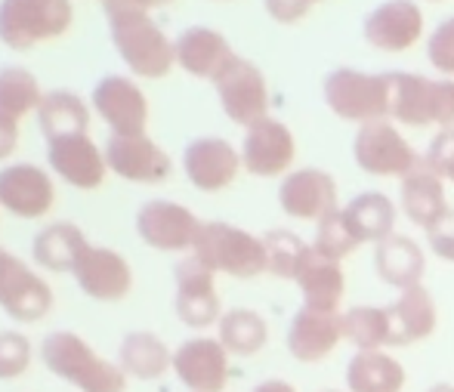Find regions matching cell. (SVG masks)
<instances>
[{"mask_svg":"<svg viewBox=\"0 0 454 392\" xmlns=\"http://www.w3.org/2000/svg\"><path fill=\"white\" fill-rule=\"evenodd\" d=\"M102 6H106L108 35H112L121 62L137 78H168L176 66V50L174 41L161 31V25L152 19V12L143 6L121 4V0H102Z\"/></svg>","mask_w":454,"mask_h":392,"instance_id":"cell-1","label":"cell"},{"mask_svg":"<svg viewBox=\"0 0 454 392\" xmlns=\"http://www.w3.org/2000/svg\"><path fill=\"white\" fill-rule=\"evenodd\" d=\"M41 362L53 377L78 392H127L130 377L118 362H108L74 331H53L41 343Z\"/></svg>","mask_w":454,"mask_h":392,"instance_id":"cell-2","label":"cell"},{"mask_svg":"<svg viewBox=\"0 0 454 392\" xmlns=\"http://www.w3.org/2000/svg\"><path fill=\"white\" fill-rule=\"evenodd\" d=\"M389 121L402 127H454V78L387 72Z\"/></svg>","mask_w":454,"mask_h":392,"instance_id":"cell-3","label":"cell"},{"mask_svg":"<svg viewBox=\"0 0 454 392\" xmlns=\"http://www.w3.org/2000/svg\"><path fill=\"white\" fill-rule=\"evenodd\" d=\"M192 256H198L214 275H229V278L247 281L270 272L263 238L220 220L204 223L195 247H192Z\"/></svg>","mask_w":454,"mask_h":392,"instance_id":"cell-4","label":"cell"},{"mask_svg":"<svg viewBox=\"0 0 454 392\" xmlns=\"http://www.w3.org/2000/svg\"><path fill=\"white\" fill-rule=\"evenodd\" d=\"M72 22V0H0V43L16 53L56 41Z\"/></svg>","mask_w":454,"mask_h":392,"instance_id":"cell-5","label":"cell"},{"mask_svg":"<svg viewBox=\"0 0 454 392\" xmlns=\"http://www.w3.org/2000/svg\"><path fill=\"white\" fill-rule=\"evenodd\" d=\"M322 99L340 121L371 124L389 118V83L387 72L368 74L359 68H334L322 81Z\"/></svg>","mask_w":454,"mask_h":392,"instance_id":"cell-6","label":"cell"},{"mask_svg":"<svg viewBox=\"0 0 454 392\" xmlns=\"http://www.w3.org/2000/svg\"><path fill=\"white\" fill-rule=\"evenodd\" d=\"M223 114L232 124L251 127L260 118H270V83L251 59L235 53V59L214 78Z\"/></svg>","mask_w":454,"mask_h":392,"instance_id":"cell-7","label":"cell"},{"mask_svg":"<svg viewBox=\"0 0 454 392\" xmlns=\"http://www.w3.org/2000/svg\"><path fill=\"white\" fill-rule=\"evenodd\" d=\"M0 310L19 325H35L53 310V287L6 247H0Z\"/></svg>","mask_w":454,"mask_h":392,"instance_id":"cell-8","label":"cell"},{"mask_svg":"<svg viewBox=\"0 0 454 392\" xmlns=\"http://www.w3.org/2000/svg\"><path fill=\"white\" fill-rule=\"evenodd\" d=\"M353 158L371 176H395L402 179L420 161L405 137L399 133L395 121H371L362 124L353 139Z\"/></svg>","mask_w":454,"mask_h":392,"instance_id":"cell-9","label":"cell"},{"mask_svg":"<svg viewBox=\"0 0 454 392\" xmlns=\"http://www.w3.org/2000/svg\"><path fill=\"white\" fill-rule=\"evenodd\" d=\"M204 223L183 208L180 201H168V198H152L137 210V235L143 244L161 254H185L195 247L198 232Z\"/></svg>","mask_w":454,"mask_h":392,"instance_id":"cell-10","label":"cell"},{"mask_svg":"<svg viewBox=\"0 0 454 392\" xmlns=\"http://www.w3.org/2000/svg\"><path fill=\"white\" fill-rule=\"evenodd\" d=\"M174 281H176L174 310L176 318L185 327L207 331V327L220 325L223 303H220V294H216V275L198 256H185V260L176 263Z\"/></svg>","mask_w":454,"mask_h":392,"instance_id":"cell-11","label":"cell"},{"mask_svg":"<svg viewBox=\"0 0 454 392\" xmlns=\"http://www.w3.org/2000/svg\"><path fill=\"white\" fill-rule=\"evenodd\" d=\"M102 152H106L108 170L118 173L127 183L158 185L174 173V161L149 133H133V137L112 133L106 139V145H102Z\"/></svg>","mask_w":454,"mask_h":392,"instance_id":"cell-12","label":"cell"},{"mask_svg":"<svg viewBox=\"0 0 454 392\" xmlns=\"http://www.w3.org/2000/svg\"><path fill=\"white\" fill-rule=\"evenodd\" d=\"M424 28L427 19L418 0H383L362 22L364 43L380 53H405L414 43H420Z\"/></svg>","mask_w":454,"mask_h":392,"instance_id":"cell-13","label":"cell"},{"mask_svg":"<svg viewBox=\"0 0 454 392\" xmlns=\"http://www.w3.org/2000/svg\"><path fill=\"white\" fill-rule=\"evenodd\" d=\"M90 106L102 124L121 137L145 133L149 127V99H145L143 87L127 74H106L93 87Z\"/></svg>","mask_w":454,"mask_h":392,"instance_id":"cell-14","label":"cell"},{"mask_svg":"<svg viewBox=\"0 0 454 392\" xmlns=\"http://www.w3.org/2000/svg\"><path fill=\"white\" fill-rule=\"evenodd\" d=\"M297 158V139L291 127L278 118H260L257 124L245 127V143H241V167L254 176H281L291 170Z\"/></svg>","mask_w":454,"mask_h":392,"instance_id":"cell-15","label":"cell"},{"mask_svg":"<svg viewBox=\"0 0 454 392\" xmlns=\"http://www.w3.org/2000/svg\"><path fill=\"white\" fill-rule=\"evenodd\" d=\"M56 185L37 164H6L0 170V210L19 220H41L53 210Z\"/></svg>","mask_w":454,"mask_h":392,"instance_id":"cell-16","label":"cell"},{"mask_svg":"<svg viewBox=\"0 0 454 392\" xmlns=\"http://www.w3.org/2000/svg\"><path fill=\"white\" fill-rule=\"evenodd\" d=\"M278 208L291 220L322 223L328 214L340 210L334 176L328 170H318V167H303V170L287 173L278 185Z\"/></svg>","mask_w":454,"mask_h":392,"instance_id":"cell-17","label":"cell"},{"mask_svg":"<svg viewBox=\"0 0 454 392\" xmlns=\"http://www.w3.org/2000/svg\"><path fill=\"white\" fill-rule=\"evenodd\" d=\"M47 164L66 185L81 192H93L106 183V152L87 133L47 139Z\"/></svg>","mask_w":454,"mask_h":392,"instance_id":"cell-18","label":"cell"},{"mask_svg":"<svg viewBox=\"0 0 454 392\" xmlns=\"http://www.w3.org/2000/svg\"><path fill=\"white\" fill-rule=\"evenodd\" d=\"M174 374L189 392L229 387V352L216 337H189L174 349Z\"/></svg>","mask_w":454,"mask_h":392,"instance_id":"cell-19","label":"cell"},{"mask_svg":"<svg viewBox=\"0 0 454 392\" xmlns=\"http://www.w3.org/2000/svg\"><path fill=\"white\" fill-rule=\"evenodd\" d=\"M72 275H74V281H78L81 294L96 300V303H118L133 287L130 263H127L118 250L99 247V244H90V247L81 254Z\"/></svg>","mask_w":454,"mask_h":392,"instance_id":"cell-20","label":"cell"},{"mask_svg":"<svg viewBox=\"0 0 454 392\" xmlns=\"http://www.w3.org/2000/svg\"><path fill=\"white\" fill-rule=\"evenodd\" d=\"M183 170L198 192H223L239 179L241 152L220 137L192 139L183 149Z\"/></svg>","mask_w":454,"mask_h":392,"instance_id":"cell-21","label":"cell"},{"mask_svg":"<svg viewBox=\"0 0 454 392\" xmlns=\"http://www.w3.org/2000/svg\"><path fill=\"white\" fill-rule=\"evenodd\" d=\"M340 340H347L340 312H318L303 306L287 327V352L303 365L325 362L340 346Z\"/></svg>","mask_w":454,"mask_h":392,"instance_id":"cell-22","label":"cell"},{"mask_svg":"<svg viewBox=\"0 0 454 392\" xmlns=\"http://www.w3.org/2000/svg\"><path fill=\"white\" fill-rule=\"evenodd\" d=\"M174 50H176V66L185 74L201 81H214L235 59V50L226 41V35L216 28H207V25L185 28L174 41Z\"/></svg>","mask_w":454,"mask_h":392,"instance_id":"cell-23","label":"cell"},{"mask_svg":"<svg viewBox=\"0 0 454 392\" xmlns=\"http://www.w3.org/2000/svg\"><path fill=\"white\" fill-rule=\"evenodd\" d=\"M399 204L408 223L418 229H430L439 216L449 210V198H445V179L427 164L424 158L399 179Z\"/></svg>","mask_w":454,"mask_h":392,"instance_id":"cell-24","label":"cell"},{"mask_svg":"<svg viewBox=\"0 0 454 392\" xmlns=\"http://www.w3.org/2000/svg\"><path fill=\"white\" fill-rule=\"evenodd\" d=\"M387 315H389V346H402V349L433 337V331L439 325L436 300H433V294L424 285L399 291L395 303L387 306Z\"/></svg>","mask_w":454,"mask_h":392,"instance_id":"cell-25","label":"cell"},{"mask_svg":"<svg viewBox=\"0 0 454 392\" xmlns=\"http://www.w3.org/2000/svg\"><path fill=\"white\" fill-rule=\"evenodd\" d=\"M297 287L303 294V306L318 312H337L343 303V294H347V275L337 260L322 256L309 244L303 263L297 269Z\"/></svg>","mask_w":454,"mask_h":392,"instance_id":"cell-26","label":"cell"},{"mask_svg":"<svg viewBox=\"0 0 454 392\" xmlns=\"http://www.w3.org/2000/svg\"><path fill=\"white\" fill-rule=\"evenodd\" d=\"M374 272L380 281H387L395 291H408L424 281L427 256L414 238L389 235L380 244H374Z\"/></svg>","mask_w":454,"mask_h":392,"instance_id":"cell-27","label":"cell"},{"mask_svg":"<svg viewBox=\"0 0 454 392\" xmlns=\"http://www.w3.org/2000/svg\"><path fill=\"white\" fill-rule=\"evenodd\" d=\"M118 365L133 380H161L168 371H174V352L168 349L158 333L152 331H130L118 346Z\"/></svg>","mask_w":454,"mask_h":392,"instance_id":"cell-28","label":"cell"},{"mask_svg":"<svg viewBox=\"0 0 454 392\" xmlns=\"http://www.w3.org/2000/svg\"><path fill=\"white\" fill-rule=\"evenodd\" d=\"M90 247V241L84 238L74 223H50L31 241V256L41 269L47 272H72L78 266L81 254Z\"/></svg>","mask_w":454,"mask_h":392,"instance_id":"cell-29","label":"cell"},{"mask_svg":"<svg viewBox=\"0 0 454 392\" xmlns=\"http://www.w3.org/2000/svg\"><path fill=\"white\" fill-rule=\"evenodd\" d=\"M340 210L349 232L359 238V244H380L383 238L395 235L399 210H395L393 198L383 195V192H362Z\"/></svg>","mask_w":454,"mask_h":392,"instance_id":"cell-30","label":"cell"},{"mask_svg":"<svg viewBox=\"0 0 454 392\" xmlns=\"http://www.w3.org/2000/svg\"><path fill=\"white\" fill-rule=\"evenodd\" d=\"M405 383L402 362L383 349L356 352L347 362V392H402Z\"/></svg>","mask_w":454,"mask_h":392,"instance_id":"cell-31","label":"cell"},{"mask_svg":"<svg viewBox=\"0 0 454 392\" xmlns=\"http://www.w3.org/2000/svg\"><path fill=\"white\" fill-rule=\"evenodd\" d=\"M35 114L43 139L87 133V127H90V106L78 93H72V90H50V93H43Z\"/></svg>","mask_w":454,"mask_h":392,"instance_id":"cell-32","label":"cell"},{"mask_svg":"<svg viewBox=\"0 0 454 392\" xmlns=\"http://www.w3.org/2000/svg\"><path fill=\"white\" fill-rule=\"evenodd\" d=\"M216 340L226 346L229 356L251 358L270 343V325L254 310H229L216 325Z\"/></svg>","mask_w":454,"mask_h":392,"instance_id":"cell-33","label":"cell"},{"mask_svg":"<svg viewBox=\"0 0 454 392\" xmlns=\"http://www.w3.org/2000/svg\"><path fill=\"white\" fill-rule=\"evenodd\" d=\"M43 99V90L35 74L22 66L0 68V114L22 121L25 114L37 112Z\"/></svg>","mask_w":454,"mask_h":392,"instance_id":"cell-34","label":"cell"},{"mask_svg":"<svg viewBox=\"0 0 454 392\" xmlns=\"http://www.w3.org/2000/svg\"><path fill=\"white\" fill-rule=\"evenodd\" d=\"M343 337L359 352L387 349L389 346L387 306H353L349 312H343Z\"/></svg>","mask_w":454,"mask_h":392,"instance_id":"cell-35","label":"cell"},{"mask_svg":"<svg viewBox=\"0 0 454 392\" xmlns=\"http://www.w3.org/2000/svg\"><path fill=\"white\" fill-rule=\"evenodd\" d=\"M263 244H266V266H270V275L285 278V281L297 278V269H300V263H303L309 244L300 235H294L291 229H270V232L263 235Z\"/></svg>","mask_w":454,"mask_h":392,"instance_id":"cell-36","label":"cell"},{"mask_svg":"<svg viewBox=\"0 0 454 392\" xmlns=\"http://www.w3.org/2000/svg\"><path fill=\"white\" fill-rule=\"evenodd\" d=\"M312 247L322 256H328V260L343 263L347 256H353L362 244H359V238L349 232L347 220H343V210H334V214H328L322 223H316V241H312Z\"/></svg>","mask_w":454,"mask_h":392,"instance_id":"cell-37","label":"cell"},{"mask_svg":"<svg viewBox=\"0 0 454 392\" xmlns=\"http://www.w3.org/2000/svg\"><path fill=\"white\" fill-rule=\"evenodd\" d=\"M31 358H35V346L25 333L0 331V380H19L31 368Z\"/></svg>","mask_w":454,"mask_h":392,"instance_id":"cell-38","label":"cell"},{"mask_svg":"<svg viewBox=\"0 0 454 392\" xmlns=\"http://www.w3.org/2000/svg\"><path fill=\"white\" fill-rule=\"evenodd\" d=\"M427 59L442 78H454V16L439 22L427 37Z\"/></svg>","mask_w":454,"mask_h":392,"instance_id":"cell-39","label":"cell"},{"mask_svg":"<svg viewBox=\"0 0 454 392\" xmlns=\"http://www.w3.org/2000/svg\"><path fill=\"white\" fill-rule=\"evenodd\" d=\"M424 161L445 179V183L454 185V127H445V130H439L436 137H433Z\"/></svg>","mask_w":454,"mask_h":392,"instance_id":"cell-40","label":"cell"},{"mask_svg":"<svg viewBox=\"0 0 454 392\" xmlns=\"http://www.w3.org/2000/svg\"><path fill=\"white\" fill-rule=\"evenodd\" d=\"M427 244L445 263H454V210L449 208L430 229H427Z\"/></svg>","mask_w":454,"mask_h":392,"instance_id":"cell-41","label":"cell"},{"mask_svg":"<svg viewBox=\"0 0 454 392\" xmlns=\"http://www.w3.org/2000/svg\"><path fill=\"white\" fill-rule=\"evenodd\" d=\"M266 16L278 25H297L312 12V0H263Z\"/></svg>","mask_w":454,"mask_h":392,"instance_id":"cell-42","label":"cell"},{"mask_svg":"<svg viewBox=\"0 0 454 392\" xmlns=\"http://www.w3.org/2000/svg\"><path fill=\"white\" fill-rule=\"evenodd\" d=\"M19 149V121L0 114V161L12 158Z\"/></svg>","mask_w":454,"mask_h":392,"instance_id":"cell-43","label":"cell"},{"mask_svg":"<svg viewBox=\"0 0 454 392\" xmlns=\"http://www.w3.org/2000/svg\"><path fill=\"white\" fill-rule=\"evenodd\" d=\"M251 392H297V389H294L287 380H278V377H275V380H263V383H257V387H254Z\"/></svg>","mask_w":454,"mask_h":392,"instance_id":"cell-44","label":"cell"},{"mask_svg":"<svg viewBox=\"0 0 454 392\" xmlns=\"http://www.w3.org/2000/svg\"><path fill=\"white\" fill-rule=\"evenodd\" d=\"M121 4L143 6V10H155V6H168V4H174V0H121Z\"/></svg>","mask_w":454,"mask_h":392,"instance_id":"cell-45","label":"cell"},{"mask_svg":"<svg viewBox=\"0 0 454 392\" xmlns=\"http://www.w3.org/2000/svg\"><path fill=\"white\" fill-rule=\"evenodd\" d=\"M427 392H454V383H433Z\"/></svg>","mask_w":454,"mask_h":392,"instance_id":"cell-46","label":"cell"},{"mask_svg":"<svg viewBox=\"0 0 454 392\" xmlns=\"http://www.w3.org/2000/svg\"><path fill=\"white\" fill-rule=\"evenodd\" d=\"M312 4H322V0H312Z\"/></svg>","mask_w":454,"mask_h":392,"instance_id":"cell-47","label":"cell"},{"mask_svg":"<svg viewBox=\"0 0 454 392\" xmlns=\"http://www.w3.org/2000/svg\"><path fill=\"white\" fill-rule=\"evenodd\" d=\"M325 392H337V389H325Z\"/></svg>","mask_w":454,"mask_h":392,"instance_id":"cell-48","label":"cell"},{"mask_svg":"<svg viewBox=\"0 0 454 392\" xmlns=\"http://www.w3.org/2000/svg\"><path fill=\"white\" fill-rule=\"evenodd\" d=\"M430 4H439V0H430Z\"/></svg>","mask_w":454,"mask_h":392,"instance_id":"cell-49","label":"cell"}]
</instances>
